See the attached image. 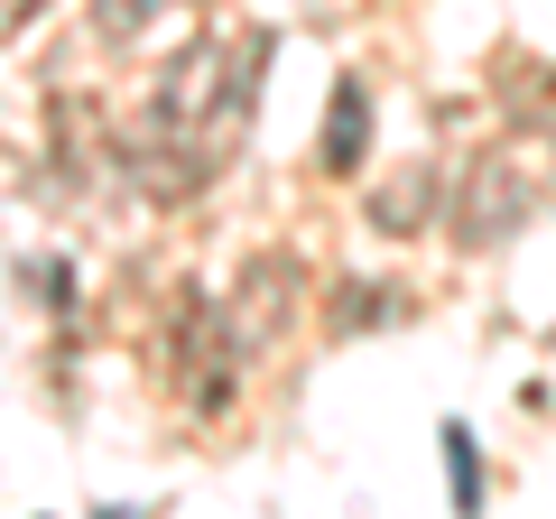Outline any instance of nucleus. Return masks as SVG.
Instances as JSON below:
<instances>
[{
    "label": "nucleus",
    "instance_id": "obj_1",
    "mask_svg": "<svg viewBox=\"0 0 556 519\" xmlns=\"http://www.w3.org/2000/svg\"><path fill=\"white\" fill-rule=\"evenodd\" d=\"M519 223H529V177H519L510 149H492V159L464 177V195H455V241L464 251H492V241H510Z\"/></svg>",
    "mask_w": 556,
    "mask_h": 519
},
{
    "label": "nucleus",
    "instance_id": "obj_2",
    "mask_svg": "<svg viewBox=\"0 0 556 519\" xmlns=\"http://www.w3.org/2000/svg\"><path fill=\"white\" fill-rule=\"evenodd\" d=\"M288 298H298V260L288 251H260L232 288H223V343L232 353H260V343L288 325Z\"/></svg>",
    "mask_w": 556,
    "mask_h": 519
},
{
    "label": "nucleus",
    "instance_id": "obj_3",
    "mask_svg": "<svg viewBox=\"0 0 556 519\" xmlns=\"http://www.w3.org/2000/svg\"><path fill=\"white\" fill-rule=\"evenodd\" d=\"M223 112V47H186L159 75V130H214Z\"/></svg>",
    "mask_w": 556,
    "mask_h": 519
},
{
    "label": "nucleus",
    "instance_id": "obj_4",
    "mask_svg": "<svg viewBox=\"0 0 556 519\" xmlns=\"http://www.w3.org/2000/svg\"><path fill=\"white\" fill-rule=\"evenodd\" d=\"M371 159V84L362 75H334V112H325V167L353 177Z\"/></svg>",
    "mask_w": 556,
    "mask_h": 519
},
{
    "label": "nucleus",
    "instance_id": "obj_5",
    "mask_svg": "<svg viewBox=\"0 0 556 519\" xmlns=\"http://www.w3.org/2000/svg\"><path fill=\"white\" fill-rule=\"evenodd\" d=\"M427 195H437V167L408 159L399 177L371 186V223H380V232H417V223H427Z\"/></svg>",
    "mask_w": 556,
    "mask_h": 519
},
{
    "label": "nucleus",
    "instance_id": "obj_6",
    "mask_svg": "<svg viewBox=\"0 0 556 519\" xmlns=\"http://www.w3.org/2000/svg\"><path fill=\"white\" fill-rule=\"evenodd\" d=\"M399 306L408 298H390V279H343V298L325 306V334H362V325H399Z\"/></svg>",
    "mask_w": 556,
    "mask_h": 519
},
{
    "label": "nucleus",
    "instance_id": "obj_7",
    "mask_svg": "<svg viewBox=\"0 0 556 519\" xmlns=\"http://www.w3.org/2000/svg\"><path fill=\"white\" fill-rule=\"evenodd\" d=\"M445 473H455V519H482V464H473V427H445Z\"/></svg>",
    "mask_w": 556,
    "mask_h": 519
},
{
    "label": "nucleus",
    "instance_id": "obj_8",
    "mask_svg": "<svg viewBox=\"0 0 556 519\" xmlns=\"http://www.w3.org/2000/svg\"><path fill=\"white\" fill-rule=\"evenodd\" d=\"M159 10H167V0H93V38L102 47H130V38H149Z\"/></svg>",
    "mask_w": 556,
    "mask_h": 519
},
{
    "label": "nucleus",
    "instance_id": "obj_9",
    "mask_svg": "<svg viewBox=\"0 0 556 519\" xmlns=\"http://www.w3.org/2000/svg\"><path fill=\"white\" fill-rule=\"evenodd\" d=\"M38 10H47V0H0V38H20V28L38 20Z\"/></svg>",
    "mask_w": 556,
    "mask_h": 519
}]
</instances>
